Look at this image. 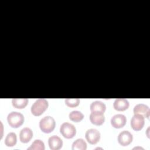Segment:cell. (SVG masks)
Returning <instances> with one entry per match:
<instances>
[{
    "label": "cell",
    "mask_w": 150,
    "mask_h": 150,
    "mask_svg": "<svg viewBox=\"0 0 150 150\" xmlns=\"http://www.w3.org/2000/svg\"><path fill=\"white\" fill-rule=\"evenodd\" d=\"M48 105V101L46 99H38L32 104L31 112L35 116H40L47 109Z\"/></svg>",
    "instance_id": "obj_1"
},
{
    "label": "cell",
    "mask_w": 150,
    "mask_h": 150,
    "mask_svg": "<svg viewBox=\"0 0 150 150\" xmlns=\"http://www.w3.org/2000/svg\"><path fill=\"white\" fill-rule=\"evenodd\" d=\"M7 121L11 127L16 128L21 127L23 124L24 117L19 112L13 111L8 115Z\"/></svg>",
    "instance_id": "obj_2"
},
{
    "label": "cell",
    "mask_w": 150,
    "mask_h": 150,
    "mask_svg": "<svg viewBox=\"0 0 150 150\" xmlns=\"http://www.w3.org/2000/svg\"><path fill=\"white\" fill-rule=\"evenodd\" d=\"M56 125L54 119L50 116H46L42 118L39 122V127L41 131L45 133L52 132Z\"/></svg>",
    "instance_id": "obj_3"
},
{
    "label": "cell",
    "mask_w": 150,
    "mask_h": 150,
    "mask_svg": "<svg viewBox=\"0 0 150 150\" xmlns=\"http://www.w3.org/2000/svg\"><path fill=\"white\" fill-rule=\"evenodd\" d=\"M60 132L65 138L70 139L75 136L76 129L73 124L69 122H64L60 125Z\"/></svg>",
    "instance_id": "obj_4"
},
{
    "label": "cell",
    "mask_w": 150,
    "mask_h": 150,
    "mask_svg": "<svg viewBox=\"0 0 150 150\" xmlns=\"http://www.w3.org/2000/svg\"><path fill=\"white\" fill-rule=\"evenodd\" d=\"M85 137L89 144L94 145L99 142L100 139V133L97 129L91 128L86 131Z\"/></svg>",
    "instance_id": "obj_5"
},
{
    "label": "cell",
    "mask_w": 150,
    "mask_h": 150,
    "mask_svg": "<svg viewBox=\"0 0 150 150\" xmlns=\"http://www.w3.org/2000/svg\"><path fill=\"white\" fill-rule=\"evenodd\" d=\"M145 124L144 117L142 115L134 114L131 120V126L134 131H138L141 130Z\"/></svg>",
    "instance_id": "obj_6"
},
{
    "label": "cell",
    "mask_w": 150,
    "mask_h": 150,
    "mask_svg": "<svg viewBox=\"0 0 150 150\" xmlns=\"http://www.w3.org/2000/svg\"><path fill=\"white\" fill-rule=\"evenodd\" d=\"M132 135L128 131H123L121 132L118 136V143L124 146L129 145L132 142Z\"/></svg>",
    "instance_id": "obj_7"
},
{
    "label": "cell",
    "mask_w": 150,
    "mask_h": 150,
    "mask_svg": "<svg viewBox=\"0 0 150 150\" xmlns=\"http://www.w3.org/2000/svg\"><path fill=\"white\" fill-rule=\"evenodd\" d=\"M127 118L123 114H116L111 119V124L115 128H121L125 126Z\"/></svg>",
    "instance_id": "obj_8"
},
{
    "label": "cell",
    "mask_w": 150,
    "mask_h": 150,
    "mask_svg": "<svg viewBox=\"0 0 150 150\" xmlns=\"http://www.w3.org/2000/svg\"><path fill=\"white\" fill-rule=\"evenodd\" d=\"M133 111L134 114L141 115L149 119L150 110L149 107L145 104H138L136 105L134 108Z\"/></svg>",
    "instance_id": "obj_9"
},
{
    "label": "cell",
    "mask_w": 150,
    "mask_h": 150,
    "mask_svg": "<svg viewBox=\"0 0 150 150\" xmlns=\"http://www.w3.org/2000/svg\"><path fill=\"white\" fill-rule=\"evenodd\" d=\"M48 144L50 149L59 150L63 145V141L57 135H53L48 139Z\"/></svg>",
    "instance_id": "obj_10"
},
{
    "label": "cell",
    "mask_w": 150,
    "mask_h": 150,
    "mask_svg": "<svg viewBox=\"0 0 150 150\" xmlns=\"http://www.w3.org/2000/svg\"><path fill=\"white\" fill-rule=\"evenodd\" d=\"M129 103L128 101L125 98H117L113 104L114 108L118 111H123L127 110L129 107Z\"/></svg>",
    "instance_id": "obj_11"
},
{
    "label": "cell",
    "mask_w": 150,
    "mask_h": 150,
    "mask_svg": "<svg viewBox=\"0 0 150 150\" xmlns=\"http://www.w3.org/2000/svg\"><path fill=\"white\" fill-rule=\"evenodd\" d=\"M33 132L32 129L28 127L23 128L19 134V139L22 143L29 142L33 137Z\"/></svg>",
    "instance_id": "obj_12"
},
{
    "label": "cell",
    "mask_w": 150,
    "mask_h": 150,
    "mask_svg": "<svg viewBox=\"0 0 150 150\" xmlns=\"http://www.w3.org/2000/svg\"><path fill=\"white\" fill-rule=\"evenodd\" d=\"M90 120L91 122L96 125H101L105 121L104 114L91 112L90 115Z\"/></svg>",
    "instance_id": "obj_13"
},
{
    "label": "cell",
    "mask_w": 150,
    "mask_h": 150,
    "mask_svg": "<svg viewBox=\"0 0 150 150\" xmlns=\"http://www.w3.org/2000/svg\"><path fill=\"white\" fill-rule=\"evenodd\" d=\"M90 108L91 112L104 114L106 110V105L100 101H95L91 104Z\"/></svg>",
    "instance_id": "obj_14"
},
{
    "label": "cell",
    "mask_w": 150,
    "mask_h": 150,
    "mask_svg": "<svg viewBox=\"0 0 150 150\" xmlns=\"http://www.w3.org/2000/svg\"><path fill=\"white\" fill-rule=\"evenodd\" d=\"M16 142H17V137H16V134L14 132H9L6 135L4 143L5 145H6L7 146L11 147L15 145L16 144Z\"/></svg>",
    "instance_id": "obj_15"
},
{
    "label": "cell",
    "mask_w": 150,
    "mask_h": 150,
    "mask_svg": "<svg viewBox=\"0 0 150 150\" xmlns=\"http://www.w3.org/2000/svg\"><path fill=\"white\" fill-rule=\"evenodd\" d=\"M28 101L27 98H13L12 100V104L15 108L22 109L27 105Z\"/></svg>",
    "instance_id": "obj_16"
},
{
    "label": "cell",
    "mask_w": 150,
    "mask_h": 150,
    "mask_svg": "<svg viewBox=\"0 0 150 150\" xmlns=\"http://www.w3.org/2000/svg\"><path fill=\"white\" fill-rule=\"evenodd\" d=\"M86 149L87 144L83 139H77L72 144L73 150H86Z\"/></svg>",
    "instance_id": "obj_17"
},
{
    "label": "cell",
    "mask_w": 150,
    "mask_h": 150,
    "mask_svg": "<svg viewBox=\"0 0 150 150\" xmlns=\"http://www.w3.org/2000/svg\"><path fill=\"white\" fill-rule=\"evenodd\" d=\"M69 117L70 120L75 122H79L84 118L83 114L79 111H73L69 114Z\"/></svg>",
    "instance_id": "obj_18"
},
{
    "label": "cell",
    "mask_w": 150,
    "mask_h": 150,
    "mask_svg": "<svg viewBox=\"0 0 150 150\" xmlns=\"http://www.w3.org/2000/svg\"><path fill=\"white\" fill-rule=\"evenodd\" d=\"M45 149V144L40 139H36L35 140L30 146L28 148V149H32V150H44Z\"/></svg>",
    "instance_id": "obj_19"
},
{
    "label": "cell",
    "mask_w": 150,
    "mask_h": 150,
    "mask_svg": "<svg viewBox=\"0 0 150 150\" xmlns=\"http://www.w3.org/2000/svg\"><path fill=\"white\" fill-rule=\"evenodd\" d=\"M65 104L69 107H76L80 104V100L79 98H67L64 101Z\"/></svg>",
    "instance_id": "obj_20"
},
{
    "label": "cell",
    "mask_w": 150,
    "mask_h": 150,
    "mask_svg": "<svg viewBox=\"0 0 150 150\" xmlns=\"http://www.w3.org/2000/svg\"><path fill=\"white\" fill-rule=\"evenodd\" d=\"M137 148H140V149H143L142 148H141V147H135V148H133V149H137Z\"/></svg>",
    "instance_id": "obj_21"
}]
</instances>
